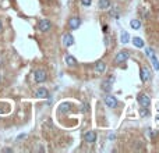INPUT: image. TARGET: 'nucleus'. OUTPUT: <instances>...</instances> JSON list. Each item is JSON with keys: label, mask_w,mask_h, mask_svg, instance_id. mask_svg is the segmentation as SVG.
<instances>
[{"label": "nucleus", "mask_w": 159, "mask_h": 153, "mask_svg": "<svg viewBox=\"0 0 159 153\" xmlns=\"http://www.w3.org/2000/svg\"><path fill=\"white\" fill-rule=\"evenodd\" d=\"M34 78H35V81H37L38 84H41V82H45L48 79V74H46L45 70L39 68V70H37V71L34 72Z\"/></svg>", "instance_id": "f257e3e1"}, {"label": "nucleus", "mask_w": 159, "mask_h": 153, "mask_svg": "<svg viewBox=\"0 0 159 153\" xmlns=\"http://www.w3.org/2000/svg\"><path fill=\"white\" fill-rule=\"evenodd\" d=\"M38 28H39L41 32H48L52 28V23L49 20H41L39 24H38Z\"/></svg>", "instance_id": "f03ea898"}, {"label": "nucleus", "mask_w": 159, "mask_h": 153, "mask_svg": "<svg viewBox=\"0 0 159 153\" xmlns=\"http://www.w3.org/2000/svg\"><path fill=\"white\" fill-rule=\"evenodd\" d=\"M129 56H130V52H127V50H122V52H119L116 54L115 61L116 63H124L127 59H129Z\"/></svg>", "instance_id": "7ed1b4c3"}, {"label": "nucleus", "mask_w": 159, "mask_h": 153, "mask_svg": "<svg viewBox=\"0 0 159 153\" xmlns=\"http://www.w3.org/2000/svg\"><path fill=\"white\" fill-rule=\"evenodd\" d=\"M105 104L109 109H115L117 106V99L115 98V96H112V95H108L105 98Z\"/></svg>", "instance_id": "20e7f679"}, {"label": "nucleus", "mask_w": 159, "mask_h": 153, "mask_svg": "<svg viewBox=\"0 0 159 153\" xmlns=\"http://www.w3.org/2000/svg\"><path fill=\"white\" fill-rule=\"evenodd\" d=\"M80 25H81V20H80L78 17H71V18L69 20V28L71 31L80 28Z\"/></svg>", "instance_id": "39448f33"}, {"label": "nucleus", "mask_w": 159, "mask_h": 153, "mask_svg": "<svg viewBox=\"0 0 159 153\" xmlns=\"http://www.w3.org/2000/svg\"><path fill=\"white\" fill-rule=\"evenodd\" d=\"M138 103L143 106V107H148L149 104H151V98H149L148 95L145 93H141L138 96Z\"/></svg>", "instance_id": "423d86ee"}, {"label": "nucleus", "mask_w": 159, "mask_h": 153, "mask_svg": "<svg viewBox=\"0 0 159 153\" xmlns=\"http://www.w3.org/2000/svg\"><path fill=\"white\" fill-rule=\"evenodd\" d=\"M84 139L87 143H94L96 141V132L95 131H88V132L84 135Z\"/></svg>", "instance_id": "0eeeda50"}, {"label": "nucleus", "mask_w": 159, "mask_h": 153, "mask_svg": "<svg viewBox=\"0 0 159 153\" xmlns=\"http://www.w3.org/2000/svg\"><path fill=\"white\" fill-rule=\"evenodd\" d=\"M35 98H38V99H48V98H49V92H48V89H45V88H39L37 92H35Z\"/></svg>", "instance_id": "6e6552de"}, {"label": "nucleus", "mask_w": 159, "mask_h": 153, "mask_svg": "<svg viewBox=\"0 0 159 153\" xmlns=\"http://www.w3.org/2000/svg\"><path fill=\"white\" fill-rule=\"evenodd\" d=\"M63 42H64V46H66V47H69V46H71L74 43V36L71 35V33H66V35H64Z\"/></svg>", "instance_id": "1a4fd4ad"}, {"label": "nucleus", "mask_w": 159, "mask_h": 153, "mask_svg": "<svg viewBox=\"0 0 159 153\" xmlns=\"http://www.w3.org/2000/svg\"><path fill=\"white\" fill-rule=\"evenodd\" d=\"M140 75H141V81H143V82H147V81H148V78L151 77V75H149V71L145 68V67H143V68H141Z\"/></svg>", "instance_id": "9d476101"}, {"label": "nucleus", "mask_w": 159, "mask_h": 153, "mask_svg": "<svg viewBox=\"0 0 159 153\" xmlns=\"http://www.w3.org/2000/svg\"><path fill=\"white\" fill-rule=\"evenodd\" d=\"M98 7H99L101 10H106V9H109V7H110V0H99Z\"/></svg>", "instance_id": "9b49d317"}, {"label": "nucleus", "mask_w": 159, "mask_h": 153, "mask_svg": "<svg viewBox=\"0 0 159 153\" xmlns=\"http://www.w3.org/2000/svg\"><path fill=\"white\" fill-rule=\"evenodd\" d=\"M106 70V64L103 61H98L95 64V71L96 72H103Z\"/></svg>", "instance_id": "f8f14e48"}, {"label": "nucleus", "mask_w": 159, "mask_h": 153, "mask_svg": "<svg viewBox=\"0 0 159 153\" xmlns=\"http://www.w3.org/2000/svg\"><path fill=\"white\" fill-rule=\"evenodd\" d=\"M70 109H71V104H70V103H62L59 106L60 113H69Z\"/></svg>", "instance_id": "ddd939ff"}, {"label": "nucleus", "mask_w": 159, "mask_h": 153, "mask_svg": "<svg viewBox=\"0 0 159 153\" xmlns=\"http://www.w3.org/2000/svg\"><path fill=\"white\" fill-rule=\"evenodd\" d=\"M66 64L67 65H77V60L74 59L71 54H67L66 56Z\"/></svg>", "instance_id": "4468645a"}, {"label": "nucleus", "mask_w": 159, "mask_h": 153, "mask_svg": "<svg viewBox=\"0 0 159 153\" xmlns=\"http://www.w3.org/2000/svg\"><path fill=\"white\" fill-rule=\"evenodd\" d=\"M132 43H134V46L136 47H144V40L141 39V38H132Z\"/></svg>", "instance_id": "2eb2a0df"}, {"label": "nucleus", "mask_w": 159, "mask_h": 153, "mask_svg": "<svg viewBox=\"0 0 159 153\" xmlns=\"http://www.w3.org/2000/svg\"><path fill=\"white\" fill-rule=\"evenodd\" d=\"M149 57H151V61H152V65H154V68H155L156 71H159V61H158V60H156L155 54L149 56Z\"/></svg>", "instance_id": "dca6fc26"}, {"label": "nucleus", "mask_w": 159, "mask_h": 153, "mask_svg": "<svg viewBox=\"0 0 159 153\" xmlns=\"http://www.w3.org/2000/svg\"><path fill=\"white\" fill-rule=\"evenodd\" d=\"M130 25H131L132 30H140V26H141V23H140V20H131Z\"/></svg>", "instance_id": "f3484780"}, {"label": "nucleus", "mask_w": 159, "mask_h": 153, "mask_svg": "<svg viewBox=\"0 0 159 153\" xmlns=\"http://www.w3.org/2000/svg\"><path fill=\"white\" fill-rule=\"evenodd\" d=\"M129 39H130V36H129V33L124 31V32L122 33V42L123 43H129Z\"/></svg>", "instance_id": "a211bd4d"}, {"label": "nucleus", "mask_w": 159, "mask_h": 153, "mask_svg": "<svg viewBox=\"0 0 159 153\" xmlns=\"http://www.w3.org/2000/svg\"><path fill=\"white\" fill-rule=\"evenodd\" d=\"M110 16L115 17V18H117V17H119V10H117V7H113L112 10H110Z\"/></svg>", "instance_id": "6ab92c4d"}, {"label": "nucleus", "mask_w": 159, "mask_h": 153, "mask_svg": "<svg viewBox=\"0 0 159 153\" xmlns=\"http://www.w3.org/2000/svg\"><path fill=\"white\" fill-rule=\"evenodd\" d=\"M91 2H92V0H81V3H83L84 6H91Z\"/></svg>", "instance_id": "aec40b11"}, {"label": "nucleus", "mask_w": 159, "mask_h": 153, "mask_svg": "<svg viewBox=\"0 0 159 153\" xmlns=\"http://www.w3.org/2000/svg\"><path fill=\"white\" fill-rule=\"evenodd\" d=\"M145 109H147V107H144L143 110H141V113H140V114H141V116H143V117H144V116H147V113H148V111H147Z\"/></svg>", "instance_id": "412c9836"}, {"label": "nucleus", "mask_w": 159, "mask_h": 153, "mask_svg": "<svg viewBox=\"0 0 159 153\" xmlns=\"http://www.w3.org/2000/svg\"><path fill=\"white\" fill-rule=\"evenodd\" d=\"M147 54H148V56H152V54H154V50H152V49H147Z\"/></svg>", "instance_id": "4be33fe9"}, {"label": "nucleus", "mask_w": 159, "mask_h": 153, "mask_svg": "<svg viewBox=\"0 0 159 153\" xmlns=\"http://www.w3.org/2000/svg\"><path fill=\"white\" fill-rule=\"evenodd\" d=\"M2 65H3V57L0 56V67H2Z\"/></svg>", "instance_id": "5701e85b"}, {"label": "nucleus", "mask_w": 159, "mask_h": 153, "mask_svg": "<svg viewBox=\"0 0 159 153\" xmlns=\"http://www.w3.org/2000/svg\"><path fill=\"white\" fill-rule=\"evenodd\" d=\"M103 32H105V33L108 32V26H106V25H103Z\"/></svg>", "instance_id": "b1692460"}, {"label": "nucleus", "mask_w": 159, "mask_h": 153, "mask_svg": "<svg viewBox=\"0 0 159 153\" xmlns=\"http://www.w3.org/2000/svg\"><path fill=\"white\" fill-rule=\"evenodd\" d=\"M2 28H3V26H2V21H0V32H2Z\"/></svg>", "instance_id": "393cba45"}]
</instances>
